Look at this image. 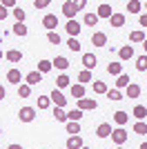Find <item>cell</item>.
Wrapping results in <instances>:
<instances>
[{"mask_svg": "<svg viewBox=\"0 0 147 149\" xmlns=\"http://www.w3.org/2000/svg\"><path fill=\"white\" fill-rule=\"evenodd\" d=\"M111 140H114V143H116V147H120V145H125L127 143V131L123 129V127H118V129H114L111 131Z\"/></svg>", "mask_w": 147, "mask_h": 149, "instance_id": "cell-1", "label": "cell"}, {"mask_svg": "<svg viewBox=\"0 0 147 149\" xmlns=\"http://www.w3.org/2000/svg\"><path fill=\"white\" fill-rule=\"evenodd\" d=\"M18 118H20V123H31V120L36 118V109L34 107H22L18 111Z\"/></svg>", "mask_w": 147, "mask_h": 149, "instance_id": "cell-2", "label": "cell"}, {"mask_svg": "<svg viewBox=\"0 0 147 149\" xmlns=\"http://www.w3.org/2000/svg\"><path fill=\"white\" fill-rule=\"evenodd\" d=\"M96 107H98V102H96L94 98H80L76 109H80V111H94Z\"/></svg>", "mask_w": 147, "mask_h": 149, "instance_id": "cell-3", "label": "cell"}, {"mask_svg": "<svg viewBox=\"0 0 147 149\" xmlns=\"http://www.w3.org/2000/svg\"><path fill=\"white\" fill-rule=\"evenodd\" d=\"M43 27L47 31H56V27H58V16H56V13H47L43 18Z\"/></svg>", "mask_w": 147, "mask_h": 149, "instance_id": "cell-4", "label": "cell"}, {"mask_svg": "<svg viewBox=\"0 0 147 149\" xmlns=\"http://www.w3.org/2000/svg\"><path fill=\"white\" fill-rule=\"evenodd\" d=\"M49 98H51V102H54L56 107H60V109H65V105H67V98L62 96V91H60V89H54Z\"/></svg>", "mask_w": 147, "mask_h": 149, "instance_id": "cell-5", "label": "cell"}, {"mask_svg": "<svg viewBox=\"0 0 147 149\" xmlns=\"http://www.w3.org/2000/svg\"><path fill=\"white\" fill-rule=\"evenodd\" d=\"M62 13H65V16H67L69 20H74V16L78 13V5H76V2H71V0L62 2Z\"/></svg>", "mask_w": 147, "mask_h": 149, "instance_id": "cell-6", "label": "cell"}, {"mask_svg": "<svg viewBox=\"0 0 147 149\" xmlns=\"http://www.w3.org/2000/svg\"><path fill=\"white\" fill-rule=\"evenodd\" d=\"M96 16H98V20H100V18H107V20H109L111 16H114V9H111V5H107V2H103V5L98 7Z\"/></svg>", "mask_w": 147, "mask_h": 149, "instance_id": "cell-7", "label": "cell"}, {"mask_svg": "<svg viewBox=\"0 0 147 149\" xmlns=\"http://www.w3.org/2000/svg\"><path fill=\"white\" fill-rule=\"evenodd\" d=\"M111 131H114V129H111L109 123H100V125L96 127V136H98V138H109Z\"/></svg>", "mask_w": 147, "mask_h": 149, "instance_id": "cell-8", "label": "cell"}, {"mask_svg": "<svg viewBox=\"0 0 147 149\" xmlns=\"http://www.w3.org/2000/svg\"><path fill=\"white\" fill-rule=\"evenodd\" d=\"M40 80H43V74H40V71H29V74L24 76V85H29V87L38 85Z\"/></svg>", "mask_w": 147, "mask_h": 149, "instance_id": "cell-9", "label": "cell"}, {"mask_svg": "<svg viewBox=\"0 0 147 149\" xmlns=\"http://www.w3.org/2000/svg\"><path fill=\"white\" fill-rule=\"evenodd\" d=\"M7 80L11 82V85H20L24 78H22V74H20V69H9V71H7Z\"/></svg>", "mask_w": 147, "mask_h": 149, "instance_id": "cell-10", "label": "cell"}, {"mask_svg": "<svg viewBox=\"0 0 147 149\" xmlns=\"http://www.w3.org/2000/svg\"><path fill=\"white\" fill-rule=\"evenodd\" d=\"M92 45H94V47H107V33L96 31V33L92 36Z\"/></svg>", "mask_w": 147, "mask_h": 149, "instance_id": "cell-11", "label": "cell"}, {"mask_svg": "<svg viewBox=\"0 0 147 149\" xmlns=\"http://www.w3.org/2000/svg\"><path fill=\"white\" fill-rule=\"evenodd\" d=\"M65 29H67V33L71 38H76L80 33V29H83V27H80V22H76V20H69L67 25H65Z\"/></svg>", "mask_w": 147, "mask_h": 149, "instance_id": "cell-12", "label": "cell"}, {"mask_svg": "<svg viewBox=\"0 0 147 149\" xmlns=\"http://www.w3.org/2000/svg\"><path fill=\"white\" fill-rule=\"evenodd\" d=\"M118 58H120V60H129V58H134V47H132V45L120 47V49H118Z\"/></svg>", "mask_w": 147, "mask_h": 149, "instance_id": "cell-13", "label": "cell"}, {"mask_svg": "<svg viewBox=\"0 0 147 149\" xmlns=\"http://www.w3.org/2000/svg\"><path fill=\"white\" fill-rule=\"evenodd\" d=\"M96 56H94V54H83V65H85V69L87 71H92L94 67H96Z\"/></svg>", "mask_w": 147, "mask_h": 149, "instance_id": "cell-14", "label": "cell"}, {"mask_svg": "<svg viewBox=\"0 0 147 149\" xmlns=\"http://www.w3.org/2000/svg\"><path fill=\"white\" fill-rule=\"evenodd\" d=\"M51 65H54L56 69H60V71H65V69L69 67V60H67L65 56H56L54 60H51Z\"/></svg>", "mask_w": 147, "mask_h": 149, "instance_id": "cell-15", "label": "cell"}, {"mask_svg": "<svg viewBox=\"0 0 147 149\" xmlns=\"http://www.w3.org/2000/svg\"><path fill=\"white\" fill-rule=\"evenodd\" d=\"M127 120H129L127 111H123V109H118V111L114 113V123H116L118 127H123V125H127Z\"/></svg>", "mask_w": 147, "mask_h": 149, "instance_id": "cell-16", "label": "cell"}, {"mask_svg": "<svg viewBox=\"0 0 147 149\" xmlns=\"http://www.w3.org/2000/svg\"><path fill=\"white\" fill-rule=\"evenodd\" d=\"M71 96L76 100H80V98H85V85H78V82H76V85H71Z\"/></svg>", "mask_w": 147, "mask_h": 149, "instance_id": "cell-17", "label": "cell"}, {"mask_svg": "<svg viewBox=\"0 0 147 149\" xmlns=\"http://www.w3.org/2000/svg\"><path fill=\"white\" fill-rule=\"evenodd\" d=\"M65 145H67V149H80L83 147V138L80 136H69Z\"/></svg>", "mask_w": 147, "mask_h": 149, "instance_id": "cell-18", "label": "cell"}, {"mask_svg": "<svg viewBox=\"0 0 147 149\" xmlns=\"http://www.w3.org/2000/svg\"><path fill=\"white\" fill-rule=\"evenodd\" d=\"M107 74L118 78V76L123 74V62H109V65H107Z\"/></svg>", "mask_w": 147, "mask_h": 149, "instance_id": "cell-19", "label": "cell"}, {"mask_svg": "<svg viewBox=\"0 0 147 149\" xmlns=\"http://www.w3.org/2000/svg\"><path fill=\"white\" fill-rule=\"evenodd\" d=\"M5 58H7L9 62H20V60H22V51H18V49H9V51L5 54Z\"/></svg>", "mask_w": 147, "mask_h": 149, "instance_id": "cell-20", "label": "cell"}, {"mask_svg": "<svg viewBox=\"0 0 147 149\" xmlns=\"http://www.w3.org/2000/svg\"><path fill=\"white\" fill-rule=\"evenodd\" d=\"M132 116H134V118H138V120H145V116H147V107H145V105H136V107H134V111H132Z\"/></svg>", "mask_w": 147, "mask_h": 149, "instance_id": "cell-21", "label": "cell"}, {"mask_svg": "<svg viewBox=\"0 0 147 149\" xmlns=\"http://www.w3.org/2000/svg\"><path fill=\"white\" fill-rule=\"evenodd\" d=\"M56 87H58V89L71 87V82H69V76H67V74H60L58 78H56Z\"/></svg>", "mask_w": 147, "mask_h": 149, "instance_id": "cell-22", "label": "cell"}, {"mask_svg": "<svg viewBox=\"0 0 147 149\" xmlns=\"http://www.w3.org/2000/svg\"><path fill=\"white\" fill-rule=\"evenodd\" d=\"M138 96H141V85L129 82V87H127V98H138Z\"/></svg>", "mask_w": 147, "mask_h": 149, "instance_id": "cell-23", "label": "cell"}, {"mask_svg": "<svg viewBox=\"0 0 147 149\" xmlns=\"http://www.w3.org/2000/svg\"><path fill=\"white\" fill-rule=\"evenodd\" d=\"M109 25L111 27H123L125 25V13H114L109 18Z\"/></svg>", "mask_w": 147, "mask_h": 149, "instance_id": "cell-24", "label": "cell"}, {"mask_svg": "<svg viewBox=\"0 0 147 149\" xmlns=\"http://www.w3.org/2000/svg\"><path fill=\"white\" fill-rule=\"evenodd\" d=\"M129 40H132V42H145V31H141V29L132 31V33H129Z\"/></svg>", "mask_w": 147, "mask_h": 149, "instance_id": "cell-25", "label": "cell"}, {"mask_svg": "<svg viewBox=\"0 0 147 149\" xmlns=\"http://www.w3.org/2000/svg\"><path fill=\"white\" fill-rule=\"evenodd\" d=\"M54 118H56V123H67V111L60 109V107H56L54 109Z\"/></svg>", "mask_w": 147, "mask_h": 149, "instance_id": "cell-26", "label": "cell"}, {"mask_svg": "<svg viewBox=\"0 0 147 149\" xmlns=\"http://www.w3.org/2000/svg\"><path fill=\"white\" fill-rule=\"evenodd\" d=\"M125 87H129V76L127 74H120L116 78V89H125Z\"/></svg>", "mask_w": 147, "mask_h": 149, "instance_id": "cell-27", "label": "cell"}, {"mask_svg": "<svg viewBox=\"0 0 147 149\" xmlns=\"http://www.w3.org/2000/svg\"><path fill=\"white\" fill-rule=\"evenodd\" d=\"M143 9V2H138V0H129L127 2V11L129 13H138Z\"/></svg>", "mask_w": 147, "mask_h": 149, "instance_id": "cell-28", "label": "cell"}, {"mask_svg": "<svg viewBox=\"0 0 147 149\" xmlns=\"http://www.w3.org/2000/svg\"><path fill=\"white\" fill-rule=\"evenodd\" d=\"M51 69H54L51 60H40V62H38V71H40V74H49Z\"/></svg>", "mask_w": 147, "mask_h": 149, "instance_id": "cell-29", "label": "cell"}, {"mask_svg": "<svg viewBox=\"0 0 147 149\" xmlns=\"http://www.w3.org/2000/svg\"><path fill=\"white\" fill-rule=\"evenodd\" d=\"M67 134L78 136V134H80V123H71V120H67Z\"/></svg>", "mask_w": 147, "mask_h": 149, "instance_id": "cell-30", "label": "cell"}, {"mask_svg": "<svg viewBox=\"0 0 147 149\" xmlns=\"http://www.w3.org/2000/svg\"><path fill=\"white\" fill-rule=\"evenodd\" d=\"M85 82H92V71L83 69V71L78 74V85H85Z\"/></svg>", "mask_w": 147, "mask_h": 149, "instance_id": "cell-31", "label": "cell"}, {"mask_svg": "<svg viewBox=\"0 0 147 149\" xmlns=\"http://www.w3.org/2000/svg\"><path fill=\"white\" fill-rule=\"evenodd\" d=\"M134 131H136V134H141V136H147V123H145V120H138V123L134 125Z\"/></svg>", "mask_w": 147, "mask_h": 149, "instance_id": "cell-32", "label": "cell"}, {"mask_svg": "<svg viewBox=\"0 0 147 149\" xmlns=\"http://www.w3.org/2000/svg\"><path fill=\"white\" fill-rule=\"evenodd\" d=\"M80 118H83V111H80V109H71V111H67V120H71V123H78Z\"/></svg>", "mask_w": 147, "mask_h": 149, "instance_id": "cell-33", "label": "cell"}, {"mask_svg": "<svg viewBox=\"0 0 147 149\" xmlns=\"http://www.w3.org/2000/svg\"><path fill=\"white\" fill-rule=\"evenodd\" d=\"M136 69H138V71H147V56L145 54L136 58Z\"/></svg>", "mask_w": 147, "mask_h": 149, "instance_id": "cell-34", "label": "cell"}, {"mask_svg": "<svg viewBox=\"0 0 147 149\" xmlns=\"http://www.w3.org/2000/svg\"><path fill=\"white\" fill-rule=\"evenodd\" d=\"M49 105H51L49 96H38V109H49Z\"/></svg>", "mask_w": 147, "mask_h": 149, "instance_id": "cell-35", "label": "cell"}, {"mask_svg": "<svg viewBox=\"0 0 147 149\" xmlns=\"http://www.w3.org/2000/svg\"><path fill=\"white\" fill-rule=\"evenodd\" d=\"M13 33H16V36H27V27H24V22H16V25H13Z\"/></svg>", "mask_w": 147, "mask_h": 149, "instance_id": "cell-36", "label": "cell"}, {"mask_svg": "<svg viewBox=\"0 0 147 149\" xmlns=\"http://www.w3.org/2000/svg\"><path fill=\"white\" fill-rule=\"evenodd\" d=\"M18 96L20 98H29L31 96V87L29 85H18Z\"/></svg>", "mask_w": 147, "mask_h": 149, "instance_id": "cell-37", "label": "cell"}, {"mask_svg": "<svg viewBox=\"0 0 147 149\" xmlns=\"http://www.w3.org/2000/svg\"><path fill=\"white\" fill-rule=\"evenodd\" d=\"M107 98H109V100H114V102H116V100H123L120 89H109V91H107Z\"/></svg>", "mask_w": 147, "mask_h": 149, "instance_id": "cell-38", "label": "cell"}, {"mask_svg": "<svg viewBox=\"0 0 147 149\" xmlns=\"http://www.w3.org/2000/svg\"><path fill=\"white\" fill-rule=\"evenodd\" d=\"M47 40L51 45H60V36H58V31H47Z\"/></svg>", "mask_w": 147, "mask_h": 149, "instance_id": "cell-39", "label": "cell"}, {"mask_svg": "<svg viewBox=\"0 0 147 149\" xmlns=\"http://www.w3.org/2000/svg\"><path fill=\"white\" fill-rule=\"evenodd\" d=\"M67 47H69L71 51H80V47H83V45L78 42V38H69V40H67Z\"/></svg>", "mask_w": 147, "mask_h": 149, "instance_id": "cell-40", "label": "cell"}, {"mask_svg": "<svg viewBox=\"0 0 147 149\" xmlns=\"http://www.w3.org/2000/svg\"><path fill=\"white\" fill-rule=\"evenodd\" d=\"M96 22H98V16H96V13H92V11H89V13H85V25L94 27Z\"/></svg>", "mask_w": 147, "mask_h": 149, "instance_id": "cell-41", "label": "cell"}, {"mask_svg": "<svg viewBox=\"0 0 147 149\" xmlns=\"http://www.w3.org/2000/svg\"><path fill=\"white\" fill-rule=\"evenodd\" d=\"M94 91L96 93H107V85H105L103 80H96L94 82Z\"/></svg>", "mask_w": 147, "mask_h": 149, "instance_id": "cell-42", "label": "cell"}, {"mask_svg": "<svg viewBox=\"0 0 147 149\" xmlns=\"http://www.w3.org/2000/svg\"><path fill=\"white\" fill-rule=\"evenodd\" d=\"M13 18H16V22H24V11L20 9V7L13 9Z\"/></svg>", "mask_w": 147, "mask_h": 149, "instance_id": "cell-43", "label": "cell"}, {"mask_svg": "<svg viewBox=\"0 0 147 149\" xmlns=\"http://www.w3.org/2000/svg\"><path fill=\"white\" fill-rule=\"evenodd\" d=\"M34 7H36V9H45V7H49V0H36Z\"/></svg>", "mask_w": 147, "mask_h": 149, "instance_id": "cell-44", "label": "cell"}, {"mask_svg": "<svg viewBox=\"0 0 147 149\" xmlns=\"http://www.w3.org/2000/svg\"><path fill=\"white\" fill-rule=\"evenodd\" d=\"M7 13H9V11H7L5 7H2V2H0V20H5V18H7Z\"/></svg>", "mask_w": 147, "mask_h": 149, "instance_id": "cell-45", "label": "cell"}, {"mask_svg": "<svg viewBox=\"0 0 147 149\" xmlns=\"http://www.w3.org/2000/svg\"><path fill=\"white\" fill-rule=\"evenodd\" d=\"M2 7H5V9H9V7H16V0H5V2H2Z\"/></svg>", "mask_w": 147, "mask_h": 149, "instance_id": "cell-46", "label": "cell"}, {"mask_svg": "<svg viewBox=\"0 0 147 149\" xmlns=\"http://www.w3.org/2000/svg\"><path fill=\"white\" fill-rule=\"evenodd\" d=\"M138 22H141V27H147V13H143L141 18H138Z\"/></svg>", "mask_w": 147, "mask_h": 149, "instance_id": "cell-47", "label": "cell"}, {"mask_svg": "<svg viewBox=\"0 0 147 149\" xmlns=\"http://www.w3.org/2000/svg\"><path fill=\"white\" fill-rule=\"evenodd\" d=\"M5 96H7V91H5V87H2V85H0V100L5 98Z\"/></svg>", "mask_w": 147, "mask_h": 149, "instance_id": "cell-48", "label": "cell"}, {"mask_svg": "<svg viewBox=\"0 0 147 149\" xmlns=\"http://www.w3.org/2000/svg\"><path fill=\"white\" fill-rule=\"evenodd\" d=\"M7 149H22V145H16V143H13V145H9Z\"/></svg>", "mask_w": 147, "mask_h": 149, "instance_id": "cell-49", "label": "cell"}, {"mask_svg": "<svg viewBox=\"0 0 147 149\" xmlns=\"http://www.w3.org/2000/svg\"><path fill=\"white\" fill-rule=\"evenodd\" d=\"M143 49H145V56H147V38H145V42H143Z\"/></svg>", "mask_w": 147, "mask_h": 149, "instance_id": "cell-50", "label": "cell"}, {"mask_svg": "<svg viewBox=\"0 0 147 149\" xmlns=\"http://www.w3.org/2000/svg\"><path fill=\"white\" fill-rule=\"evenodd\" d=\"M141 149H147V143H143V145H141Z\"/></svg>", "mask_w": 147, "mask_h": 149, "instance_id": "cell-51", "label": "cell"}, {"mask_svg": "<svg viewBox=\"0 0 147 149\" xmlns=\"http://www.w3.org/2000/svg\"><path fill=\"white\" fill-rule=\"evenodd\" d=\"M0 60H2V49H0Z\"/></svg>", "mask_w": 147, "mask_h": 149, "instance_id": "cell-52", "label": "cell"}, {"mask_svg": "<svg viewBox=\"0 0 147 149\" xmlns=\"http://www.w3.org/2000/svg\"><path fill=\"white\" fill-rule=\"evenodd\" d=\"M80 149H89V147H85V145H83V147H80Z\"/></svg>", "mask_w": 147, "mask_h": 149, "instance_id": "cell-53", "label": "cell"}, {"mask_svg": "<svg viewBox=\"0 0 147 149\" xmlns=\"http://www.w3.org/2000/svg\"><path fill=\"white\" fill-rule=\"evenodd\" d=\"M145 9H147V2H145ZM145 13H147V11H145Z\"/></svg>", "mask_w": 147, "mask_h": 149, "instance_id": "cell-54", "label": "cell"}, {"mask_svg": "<svg viewBox=\"0 0 147 149\" xmlns=\"http://www.w3.org/2000/svg\"><path fill=\"white\" fill-rule=\"evenodd\" d=\"M116 149H123V147H116Z\"/></svg>", "mask_w": 147, "mask_h": 149, "instance_id": "cell-55", "label": "cell"}, {"mask_svg": "<svg viewBox=\"0 0 147 149\" xmlns=\"http://www.w3.org/2000/svg\"><path fill=\"white\" fill-rule=\"evenodd\" d=\"M0 134H2V129H0Z\"/></svg>", "mask_w": 147, "mask_h": 149, "instance_id": "cell-56", "label": "cell"}]
</instances>
